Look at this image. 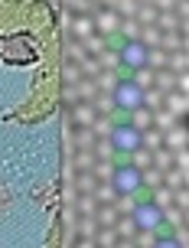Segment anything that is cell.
<instances>
[{
    "mask_svg": "<svg viewBox=\"0 0 189 248\" xmlns=\"http://www.w3.org/2000/svg\"><path fill=\"white\" fill-rule=\"evenodd\" d=\"M114 147L117 150H137L140 147V134L134 127H117L114 131Z\"/></svg>",
    "mask_w": 189,
    "mask_h": 248,
    "instance_id": "cell-2",
    "label": "cell"
},
{
    "mask_svg": "<svg viewBox=\"0 0 189 248\" xmlns=\"http://www.w3.org/2000/svg\"><path fill=\"white\" fill-rule=\"evenodd\" d=\"M157 248H179L176 242H170V238H163V242H157Z\"/></svg>",
    "mask_w": 189,
    "mask_h": 248,
    "instance_id": "cell-6",
    "label": "cell"
},
{
    "mask_svg": "<svg viewBox=\"0 0 189 248\" xmlns=\"http://www.w3.org/2000/svg\"><path fill=\"white\" fill-rule=\"evenodd\" d=\"M140 176L137 170H131V167H124V170H117V176H114V186L121 189V193H131V189H137Z\"/></svg>",
    "mask_w": 189,
    "mask_h": 248,
    "instance_id": "cell-3",
    "label": "cell"
},
{
    "mask_svg": "<svg viewBox=\"0 0 189 248\" xmlns=\"http://www.w3.org/2000/svg\"><path fill=\"white\" fill-rule=\"evenodd\" d=\"M134 219H137L140 229H157V225H160V212L153 209V206H140Z\"/></svg>",
    "mask_w": 189,
    "mask_h": 248,
    "instance_id": "cell-4",
    "label": "cell"
},
{
    "mask_svg": "<svg viewBox=\"0 0 189 248\" xmlns=\"http://www.w3.org/2000/svg\"><path fill=\"white\" fill-rule=\"evenodd\" d=\"M124 62L140 65V62H144V49H140V46H127V49H124Z\"/></svg>",
    "mask_w": 189,
    "mask_h": 248,
    "instance_id": "cell-5",
    "label": "cell"
},
{
    "mask_svg": "<svg viewBox=\"0 0 189 248\" xmlns=\"http://www.w3.org/2000/svg\"><path fill=\"white\" fill-rule=\"evenodd\" d=\"M114 98H117V105H121V108H137L144 95H140V88L134 85V82H121V85H117V92H114Z\"/></svg>",
    "mask_w": 189,
    "mask_h": 248,
    "instance_id": "cell-1",
    "label": "cell"
}]
</instances>
